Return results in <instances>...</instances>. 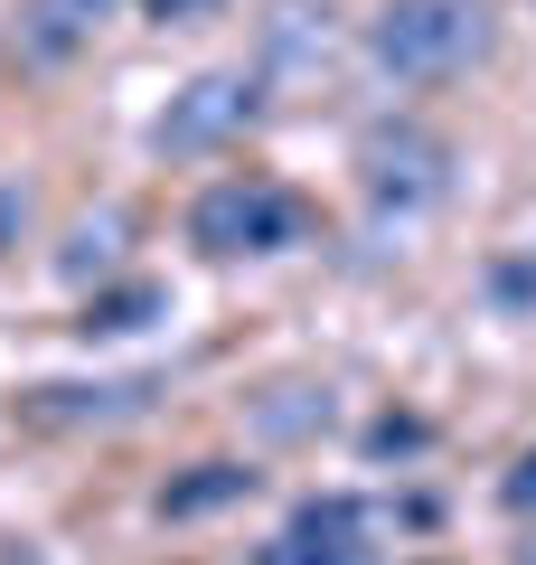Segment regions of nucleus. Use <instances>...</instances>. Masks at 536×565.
Masks as SVG:
<instances>
[{"mask_svg":"<svg viewBox=\"0 0 536 565\" xmlns=\"http://www.w3.org/2000/svg\"><path fill=\"white\" fill-rule=\"evenodd\" d=\"M490 57V0H386L367 20V66L386 85H452Z\"/></svg>","mask_w":536,"mask_h":565,"instance_id":"1","label":"nucleus"},{"mask_svg":"<svg viewBox=\"0 0 536 565\" xmlns=\"http://www.w3.org/2000/svg\"><path fill=\"white\" fill-rule=\"evenodd\" d=\"M311 226H320L311 199L282 180H255V170L189 199V245L199 255H292V245H311Z\"/></svg>","mask_w":536,"mask_h":565,"instance_id":"2","label":"nucleus"},{"mask_svg":"<svg viewBox=\"0 0 536 565\" xmlns=\"http://www.w3.org/2000/svg\"><path fill=\"white\" fill-rule=\"evenodd\" d=\"M357 189L377 217H424V207L452 199V141L433 122L396 114V122H367L357 132Z\"/></svg>","mask_w":536,"mask_h":565,"instance_id":"3","label":"nucleus"},{"mask_svg":"<svg viewBox=\"0 0 536 565\" xmlns=\"http://www.w3.org/2000/svg\"><path fill=\"white\" fill-rule=\"evenodd\" d=\"M264 114V76L255 66H207V76H189L170 95V114L151 122V151L160 161H207V151H226V141H245Z\"/></svg>","mask_w":536,"mask_h":565,"instance_id":"4","label":"nucleus"},{"mask_svg":"<svg viewBox=\"0 0 536 565\" xmlns=\"http://www.w3.org/2000/svg\"><path fill=\"white\" fill-rule=\"evenodd\" d=\"M264 565H377V546H367V500H349V490L301 500L292 519H282V537L264 546Z\"/></svg>","mask_w":536,"mask_h":565,"instance_id":"5","label":"nucleus"},{"mask_svg":"<svg viewBox=\"0 0 536 565\" xmlns=\"http://www.w3.org/2000/svg\"><path fill=\"white\" fill-rule=\"evenodd\" d=\"M122 0H20V20H10V47L20 66H66L95 47V29L114 20Z\"/></svg>","mask_w":536,"mask_h":565,"instance_id":"6","label":"nucleus"},{"mask_svg":"<svg viewBox=\"0 0 536 565\" xmlns=\"http://www.w3.org/2000/svg\"><path fill=\"white\" fill-rule=\"evenodd\" d=\"M330 47H339V29H330V10H282L274 29H264V66L255 76H311V66H330Z\"/></svg>","mask_w":536,"mask_h":565,"instance_id":"7","label":"nucleus"},{"mask_svg":"<svg viewBox=\"0 0 536 565\" xmlns=\"http://www.w3.org/2000/svg\"><path fill=\"white\" fill-rule=\"evenodd\" d=\"M255 481H264V471H245V462H199L189 481L160 490V519H207V509H236V500H255Z\"/></svg>","mask_w":536,"mask_h":565,"instance_id":"8","label":"nucleus"},{"mask_svg":"<svg viewBox=\"0 0 536 565\" xmlns=\"http://www.w3.org/2000/svg\"><path fill=\"white\" fill-rule=\"evenodd\" d=\"M151 386H39L29 396V424H114V415H141Z\"/></svg>","mask_w":536,"mask_h":565,"instance_id":"9","label":"nucleus"},{"mask_svg":"<svg viewBox=\"0 0 536 565\" xmlns=\"http://www.w3.org/2000/svg\"><path fill=\"white\" fill-rule=\"evenodd\" d=\"M57 274H66V282H114V274H122V207H104V217H85L76 236H66Z\"/></svg>","mask_w":536,"mask_h":565,"instance_id":"10","label":"nucleus"},{"mask_svg":"<svg viewBox=\"0 0 536 565\" xmlns=\"http://www.w3.org/2000/svg\"><path fill=\"white\" fill-rule=\"evenodd\" d=\"M151 311H160V282H122V292H95V302H85L76 330H141Z\"/></svg>","mask_w":536,"mask_h":565,"instance_id":"11","label":"nucleus"},{"mask_svg":"<svg viewBox=\"0 0 536 565\" xmlns=\"http://www.w3.org/2000/svg\"><path fill=\"white\" fill-rule=\"evenodd\" d=\"M320 415H330V396H320V386H274V405H264V434H282V444H292V434H311Z\"/></svg>","mask_w":536,"mask_h":565,"instance_id":"12","label":"nucleus"},{"mask_svg":"<svg viewBox=\"0 0 536 565\" xmlns=\"http://www.w3.org/2000/svg\"><path fill=\"white\" fill-rule=\"evenodd\" d=\"M499 509H517V519H536V444L508 462V481H499Z\"/></svg>","mask_w":536,"mask_h":565,"instance_id":"13","label":"nucleus"},{"mask_svg":"<svg viewBox=\"0 0 536 565\" xmlns=\"http://www.w3.org/2000/svg\"><path fill=\"white\" fill-rule=\"evenodd\" d=\"M490 292H499V302H508V311H527V302H536V255L499 264V274H490Z\"/></svg>","mask_w":536,"mask_h":565,"instance_id":"14","label":"nucleus"},{"mask_svg":"<svg viewBox=\"0 0 536 565\" xmlns=\"http://www.w3.org/2000/svg\"><path fill=\"white\" fill-rule=\"evenodd\" d=\"M160 29H189V20H207V10H226V0H141Z\"/></svg>","mask_w":536,"mask_h":565,"instance_id":"15","label":"nucleus"},{"mask_svg":"<svg viewBox=\"0 0 536 565\" xmlns=\"http://www.w3.org/2000/svg\"><path fill=\"white\" fill-rule=\"evenodd\" d=\"M367 444H377V452H415V444H424V424H415V415H386Z\"/></svg>","mask_w":536,"mask_h":565,"instance_id":"16","label":"nucleus"},{"mask_svg":"<svg viewBox=\"0 0 536 565\" xmlns=\"http://www.w3.org/2000/svg\"><path fill=\"white\" fill-rule=\"evenodd\" d=\"M0 565H47V556H39L29 537H10V546H0Z\"/></svg>","mask_w":536,"mask_h":565,"instance_id":"17","label":"nucleus"}]
</instances>
